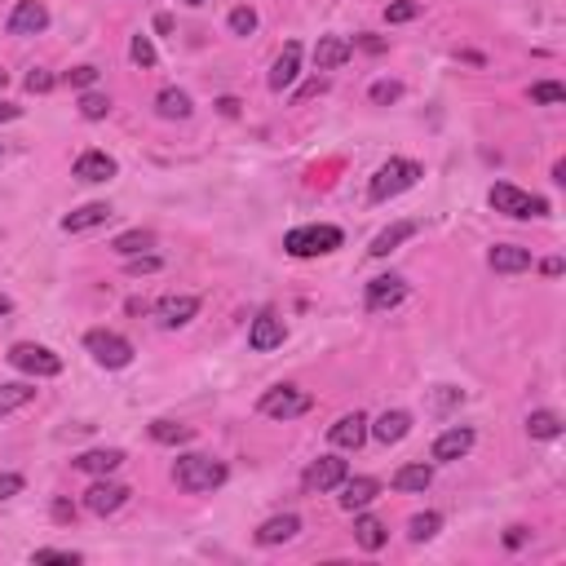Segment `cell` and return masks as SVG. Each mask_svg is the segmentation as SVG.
Returning a JSON list of instances; mask_svg holds the SVG:
<instances>
[{
	"instance_id": "obj_3",
	"label": "cell",
	"mask_w": 566,
	"mask_h": 566,
	"mask_svg": "<svg viewBox=\"0 0 566 566\" xmlns=\"http://www.w3.org/2000/svg\"><path fill=\"white\" fill-rule=\"evenodd\" d=\"M341 230L337 226H297V230H288L283 235V248L292 252V257H328V252H337L341 248Z\"/></svg>"
},
{
	"instance_id": "obj_41",
	"label": "cell",
	"mask_w": 566,
	"mask_h": 566,
	"mask_svg": "<svg viewBox=\"0 0 566 566\" xmlns=\"http://www.w3.org/2000/svg\"><path fill=\"white\" fill-rule=\"evenodd\" d=\"M66 84H71V89H93V84H97V66H89V62H84V66L66 71Z\"/></svg>"
},
{
	"instance_id": "obj_12",
	"label": "cell",
	"mask_w": 566,
	"mask_h": 566,
	"mask_svg": "<svg viewBox=\"0 0 566 566\" xmlns=\"http://www.w3.org/2000/svg\"><path fill=\"white\" fill-rule=\"evenodd\" d=\"M4 27H9V35H35V31L49 27V9L40 0H18Z\"/></svg>"
},
{
	"instance_id": "obj_47",
	"label": "cell",
	"mask_w": 566,
	"mask_h": 566,
	"mask_svg": "<svg viewBox=\"0 0 566 566\" xmlns=\"http://www.w3.org/2000/svg\"><path fill=\"white\" fill-rule=\"evenodd\" d=\"M323 89H328V80H323V75H319V80H310V84H306V89H301V93H297V97H319V93H323Z\"/></svg>"
},
{
	"instance_id": "obj_14",
	"label": "cell",
	"mask_w": 566,
	"mask_h": 566,
	"mask_svg": "<svg viewBox=\"0 0 566 566\" xmlns=\"http://www.w3.org/2000/svg\"><path fill=\"white\" fill-rule=\"evenodd\" d=\"M403 297H407V283H403L399 275H381V279H372V283H368V310H372V314L394 310Z\"/></svg>"
},
{
	"instance_id": "obj_24",
	"label": "cell",
	"mask_w": 566,
	"mask_h": 566,
	"mask_svg": "<svg viewBox=\"0 0 566 566\" xmlns=\"http://www.w3.org/2000/svg\"><path fill=\"white\" fill-rule=\"evenodd\" d=\"M124 465V452L120 447H93V452H84V456H75V469H84V474H115Z\"/></svg>"
},
{
	"instance_id": "obj_30",
	"label": "cell",
	"mask_w": 566,
	"mask_h": 566,
	"mask_svg": "<svg viewBox=\"0 0 566 566\" xmlns=\"http://www.w3.org/2000/svg\"><path fill=\"white\" fill-rule=\"evenodd\" d=\"M111 248H115L120 257H137V252H146V248H155V235L137 226V230H124V235H120V239H115Z\"/></svg>"
},
{
	"instance_id": "obj_55",
	"label": "cell",
	"mask_w": 566,
	"mask_h": 566,
	"mask_svg": "<svg viewBox=\"0 0 566 566\" xmlns=\"http://www.w3.org/2000/svg\"><path fill=\"white\" fill-rule=\"evenodd\" d=\"M0 155H4V146H0Z\"/></svg>"
},
{
	"instance_id": "obj_17",
	"label": "cell",
	"mask_w": 566,
	"mask_h": 566,
	"mask_svg": "<svg viewBox=\"0 0 566 566\" xmlns=\"http://www.w3.org/2000/svg\"><path fill=\"white\" fill-rule=\"evenodd\" d=\"M106 221H111V204L93 199V204H80L75 213H66V217H62V230H66V235H84V230L106 226Z\"/></svg>"
},
{
	"instance_id": "obj_23",
	"label": "cell",
	"mask_w": 566,
	"mask_h": 566,
	"mask_svg": "<svg viewBox=\"0 0 566 566\" xmlns=\"http://www.w3.org/2000/svg\"><path fill=\"white\" fill-rule=\"evenodd\" d=\"M75 177H80V182H111V177H115V159H111L106 151H84V155L75 159Z\"/></svg>"
},
{
	"instance_id": "obj_1",
	"label": "cell",
	"mask_w": 566,
	"mask_h": 566,
	"mask_svg": "<svg viewBox=\"0 0 566 566\" xmlns=\"http://www.w3.org/2000/svg\"><path fill=\"white\" fill-rule=\"evenodd\" d=\"M173 478H177V487L182 492H190V496H204V492H217L221 483H226V465L221 461H213V456H177V465H173Z\"/></svg>"
},
{
	"instance_id": "obj_40",
	"label": "cell",
	"mask_w": 566,
	"mask_h": 566,
	"mask_svg": "<svg viewBox=\"0 0 566 566\" xmlns=\"http://www.w3.org/2000/svg\"><path fill=\"white\" fill-rule=\"evenodd\" d=\"M416 13H421V4H416V0H394V4L385 9V18H390V22H412Z\"/></svg>"
},
{
	"instance_id": "obj_31",
	"label": "cell",
	"mask_w": 566,
	"mask_h": 566,
	"mask_svg": "<svg viewBox=\"0 0 566 566\" xmlns=\"http://www.w3.org/2000/svg\"><path fill=\"white\" fill-rule=\"evenodd\" d=\"M527 434L549 443V438L562 434V416H558V412H531V416H527Z\"/></svg>"
},
{
	"instance_id": "obj_52",
	"label": "cell",
	"mask_w": 566,
	"mask_h": 566,
	"mask_svg": "<svg viewBox=\"0 0 566 566\" xmlns=\"http://www.w3.org/2000/svg\"><path fill=\"white\" fill-rule=\"evenodd\" d=\"M0 314H9V297L4 292H0Z\"/></svg>"
},
{
	"instance_id": "obj_25",
	"label": "cell",
	"mask_w": 566,
	"mask_h": 566,
	"mask_svg": "<svg viewBox=\"0 0 566 566\" xmlns=\"http://www.w3.org/2000/svg\"><path fill=\"white\" fill-rule=\"evenodd\" d=\"M354 540H359V549L376 554V549H385L390 531H385V523H381V518H368V514H359V518H354Z\"/></svg>"
},
{
	"instance_id": "obj_26",
	"label": "cell",
	"mask_w": 566,
	"mask_h": 566,
	"mask_svg": "<svg viewBox=\"0 0 566 566\" xmlns=\"http://www.w3.org/2000/svg\"><path fill=\"white\" fill-rule=\"evenodd\" d=\"M412 235H416V221H394L390 230H381V235L372 239V248H368V252H372V257H390V252H394L403 239H412Z\"/></svg>"
},
{
	"instance_id": "obj_4",
	"label": "cell",
	"mask_w": 566,
	"mask_h": 566,
	"mask_svg": "<svg viewBox=\"0 0 566 566\" xmlns=\"http://www.w3.org/2000/svg\"><path fill=\"white\" fill-rule=\"evenodd\" d=\"M492 208L496 213H505V217H549V199H540V195H527V190H518V186H509V182H496L492 186Z\"/></svg>"
},
{
	"instance_id": "obj_20",
	"label": "cell",
	"mask_w": 566,
	"mask_h": 566,
	"mask_svg": "<svg viewBox=\"0 0 566 566\" xmlns=\"http://www.w3.org/2000/svg\"><path fill=\"white\" fill-rule=\"evenodd\" d=\"M487 266H492L496 275H523V270H531V252L518 248V244H496V248L487 252Z\"/></svg>"
},
{
	"instance_id": "obj_11",
	"label": "cell",
	"mask_w": 566,
	"mask_h": 566,
	"mask_svg": "<svg viewBox=\"0 0 566 566\" xmlns=\"http://www.w3.org/2000/svg\"><path fill=\"white\" fill-rule=\"evenodd\" d=\"M469 452H474V430L469 425H452V430H443L434 438V461L438 465H452V461H461Z\"/></svg>"
},
{
	"instance_id": "obj_29",
	"label": "cell",
	"mask_w": 566,
	"mask_h": 566,
	"mask_svg": "<svg viewBox=\"0 0 566 566\" xmlns=\"http://www.w3.org/2000/svg\"><path fill=\"white\" fill-rule=\"evenodd\" d=\"M151 438H155V443H164V447H177V443H190V438H195V430H190V425H182V421H151Z\"/></svg>"
},
{
	"instance_id": "obj_34",
	"label": "cell",
	"mask_w": 566,
	"mask_h": 566,
	"mask_svg": "<svg viewBox=\"0 0 566 566\" xmlns=\"http://www.w3.org/2000/svg\"><path fill=\"white\" fill-rule=\"evenodd\" d=\"M438 527H443V514H416L407 536H412L416 545H425V540H434V536H438Z\"/></svg>"
},
{
	"instance_id": "obj_46",
	"label": "cell",
	"mask_w": 566,
	"mask_h": 566,
	"mask_svg": "<svg viewBox=\"0 0 566 566\" xmlns=\"http://www.w3.org/2000/svg\"><path fill=\"white\" fill-rule=\"evenodd\" d=\"M505 545H509V549H523V545H527V527H509Z\"/></svg>"
},
{
	"instance_id": "obj_36",
	"label": "cell",
	"mask_w": 566,
	"mask_h": 566,
	"mask_svg": "<svg viewBox=\"0 0 566 566\" xmlns=\"http://www.w3.org/2000/svg\"><path fill=\"white\" fill-rule=\"evenodd\" d=\"M230 31H235V35H252V31H257V9H252V4L230 9Z\"/></svg>"
},
{
	"instance_id": "obj_51",
	"label": "cell",
	"mask_w": 566,
	"mask_h": 566,
	"mask_svg": "<svg viewBox=\"0 0 566 566\" xmlns=\"http://www.w3.org/2000/svg\"><path fill=\"white\" fill-rule=\"evenodd\" d=\"M53 518H58V523H66V518H75V509H71L66 500H58V505H53Z\"/></svg>"
},
{
	"instance_id": "obj_32",
	"label": "cell",
	"mask_w": 566,
	"mask_h": 566,
	"mask_svg": "<svg viewBox=\"0 0 566 566\" xmlns=\"http://www.w3.org/2000/svg\"><path fill=\"white\" fill-rule=\"evenodd\" d=\"M80 115H84V120H106V115H111V97L97 93V89H84V93H80Z\"/></svg>"
},
{
	"instance_id": "obj_54",
	"label": "cell",
	"mask_w": 566,
	"mask_h": 566,
	"mask_svg": "<svg viewBox=\"0 0 566 566\" xmlns=\"http://www.w3.org/2000/svg\"><path fill=\"white\" fill-rule=\"evenodd\" d=\"M186 4H195V9H199V4H208V0H186Z\"/></svg>"
},
{
	"instance_id": "obj_5",
	"label": "cell",
	"mask_w": 566,
	"mask_h": 566,
	"mask_svg": "<svg viewBox=\"0 0 566 566\" xmlns=\"http://www.w3.org/2000/svg\"><path fill=\"white\" fill-rule=\"evenodd\" d=\"M310 407H314V399L297 385H275V390L261 394V416H270V421H297Z\"/></svg>"
},
{
	"instance_id": "obj_43",
	"label": "cell",
	"mask_w": 566,
	"mask_h": 566,
	"mask_svg": "<svg viewBox=\"0 0 566 566\" xmlns=\"http://www.w3.org/2000/svg\"><path fill=\"white\" fill-rule=\"evenodd\" d=\"M35 562H58V566H80V554H66V549H35Z\"/></svg>"
},
{
	"instance_id": "obj_16",
	"label": "cell",
	"mask_w": 566,
	"mask_h": 566,
	"mask_svg": "<svg viewBox=\"0 0 566 566\" xmlns=\"http://www.w3.org/2000/svg\"><path fill=\"white\" fill-rule=\"evenodd\" d=\"M297 75H301V44L297 40H288L283 44V53L275 58V66H270V89L275 93H283V89H292L297 84Z\"/></svg>"
},
{
	"instance_id": "obj_13",
	"label": "cell",
	"mask_w": 566,
	"mask_h": 566,
	"mask_svg": "<svg viewBox=\"0 0 566 566\" xmlns=\"http://www.w3.org/2000/svg\"><path fill=\"white\" fill-rule=\"evenodd\" d=\"M337 492H341V496H337L341 509H345V514H359V509H368V505L381 496V483H376V478H350V474H345Z\"/></svg>"
},
{
	"instance_id": "obj_45",
	"label": "cell",
	"mask_w": 566,
	"mask_h": 566,
	"mask_svg": "<svg viewBox=\"0 0 566 566\" xmlns=\"http://www.w3.org/2000/svg\"><path fill=\"white\" fill-rule=\"evenodd\" d=\"M22 492V478L18 474H0V500H9V496H18Z\"/></svg>"
},
{
	"instance_id": "obj_48",
	"label": "cell",
	"mask_w": 566,
	"mask_h": 566,
	"mask_svg": "<svg viewBox=\"0 0 566 566\" xmlns=\"http://www.w3.org/2000/svg\"><path fill=\"white\" fill-rule=\"evenodd\" d=\"M18 115H22V106H13V102L0 97V124H4V120H18Z\"/></svg>"
},
{
	"instance_id": "obj_15",
	"label": "cell",
	"mask_w": 566,
	"mask_h": 566,
	"mask_svg": "<svg viewBox=\"0 0 566 566\" xmlns=\"http://www.w3.org/2000/svg\"><path fill=\"white\" fill-rule=\"evenodd\" d=\"M328 438H332V447H341V452H359V447L368 443V416H363V412L341 416V421L328 430Z\"/></svg>"
},
{
	"instance_id": "obj_27",
	"label": "cell",
	"mask_w": 566,
	"mask_h": 566,
	"mask_svg": "<svg viewBox=\"0 0 566 566\" xmlns=\"http://www.w3.org/2000/svg\"><path fill=\"white\" fill-rule=\"evenodd\" d=\"M430 483H434L430 465H403L394 474V492H430Z\"/></svg>"
},
{
	"instance_id": "obj_21",
	"label": "cell",
	"mask_w": 566,
	"mask_h": 566,
	"mask_svg": "<svg viewBox=\"0 0 566 566\" xmlns=\"http://www.w3.org/2000/svg\"><path fill=\"white\" fill-rule=\"evenodd\" d=\"M350 53H354V44H350L345 35H323V40L314 44V66H319V71H337V66L350 62Z\"/></svg>"
},
{
	"instance_id": "obj_37",
	"label": "cell",
	"mask_w": 566,
	"mask_h": 566,
	"mask_svg": "<svg viewBox=\"0 0 566 566\" xmlns=\"http://www.w3.org/2000/svg\"><path fill=\"white\" fill-rule=\"evenodd\" d=\"M128 58H133L137 66H155V62H159V53H155V44H151L146 35H133V44H128Z\"/></svg>"
},
{
	"instance_id": "obj_19",
	"label": "cell",
	"mask_w": 566,
	"mask_h": 566,
	"mask_svg": "<svg viewBox=\"0 0 566 566\" xmlns=\"http://www.w3.org/2000/svg\"><path fill=\"white\" fill-rule=\"evenodd\" d=\"M297 531H301V518H297V514H275V518H266V523L257 527V545L275 549V545L297 540Z\"/></svg>"
},
{
	"instance_id": "obj_9",
	"label": "cell",
	"mask_w": 566,
	"mask_h": 566,
	"mask_svg": "<svg viewBox=\"0 0 566 566\" xmlns=\"http://www.w3.org/2000/svg\"><path fill=\"white\" fill-rule=\"evenodd\" d=\"M283 337H288V328H283V319H279V314H270V310H261V314L252 319V328H248V345H252L257 354L279 350V345H283Z\"/></svg>"
},
{
	"instance_id": "obj_6",
	"label": "cell",
	"mask_w": 566,
	"mask_h": 566,
	"mask_svg": "<svg viewBox=\"0 0 566 566\" xmlns=\"http://www.w3.org/2000/svg\"><path fill=\"white\" fill-rule=\"evenodd\" d=\"M84 350L93 354V363H102V368H128L133 363V345L120 337V332H106V328H93L89 337H84Z\"/></svg>"
},
{
	"instance_id": "obj_50",
	"label": "cell",
	"mask_w": 566,
	"mask_h": 566,
	"mask_svg": "<svg viewBox=\"0 0 566 566\" xmlns=\"http://www.w3.org/2000/svg\"><path fill=\"white\" fill-rule=\"evenodd\" d=\"M540 270H545V275H549V279H558V275H562V257H549V261H545V266H540Z\"/></svg>"
},
{
	"instance_id": "obj_7",
	"label": "cell",
	"mask_w": 566,
	"mask_h": 566,
	"mask_svg": "<svg viewBox=\"0 0 566 566\" xmlns=\"http://www.w3.org/2000/svg\"><path fill=\"white\" fill-rule=\"evenodd\" d=\"M9 363L18 372H27V376H58L62 372V359L53 350H44V345H31V341H18L9 350Z\"/></svg>"
},
{
	"instance_id": "obj_18",
	"label": "cell",
	"mask_w": 566,
	"mask_h": 566,
	"mask_svg": "<svg viewBox=\"0 0 566 566\" xmlns=\"http://www.w3.org/2000/svg\"><path fill=\"white\" fill-rule=\"evenodd\" d=\"M195 314H199V297H164V301L155 306L159 328H186Z\"/></svg>"
},
{
	"instance_id": "obj_10",
	"label": "cell",
	"mask_w": 566,
	"mask_h": 566,
	"mask_svg": "<svg viewBox=\"0 0 566 566\" xmlns=\"http://www.w3.org/2000/svg\"><path fill=\"white\" fill-rule=\"evenodd\" d=\"M345 474H350V469H345V461H341V456H319V461L306 469V478H301V483H306V492H319V496H323V492H337Z\"/></svg>"
},
{
	"instance_id": "obj_35",
	"label": "cell",
	"mask_w": 566,
	"mask_h": 566,
	"mask_svg": "<svg viewBox=\"0 0 566 566\" xmlns=\"http://www.w3.org/2000/svg\"><path fill=\"white\" fill-rule=\"evenodd\" d=\"M531 102L558 106V102H566V89L558 84V80H540V84H531Z\"/></svg>"
},
{
	"instance_id": "obj_2",
	"label": "cell",
	"mask_w": 566,
	"mask_h": 566,
	"mask_svg": "<svg viewBox=\"0 0 566 566\" xmlns=\"http://www.w3.org/2000/svg\"><path fill=\"white\" fill-rule=\"evenodd\" d=\"M421 164L416 159H390V164H381L376 168V177H372V186H368V195H372V204H385V199H394V195H403V190H412L416 182H421Z\"/></svg>"
},
{
	"instance_id": "obj_53",
	"label": "cell",
	"mask_w": 566,
	"mask_h": 566,
	"mask_svg": "<svg viewBox=\"0 0 566 566\" xmlns=\"http://www.w3.org/2000/svg\"><path fill=\"white\" fill-rule=\"evenodd\" d=\"M4 84H9V71H0V89H4Z\"/></svg>"
},
{
	"instance_id": "obj_38",
	"label": "cell",
	"mask_w": 566,
	"mask_h": 566,
	"mask_svg": "<svg viewBox=\"0 0 566 566\" xmlns=\"http://www.w3.org/2000/svg\"><path fill=\"white\" fill-rule=\"evenodd\" d=\"M368 97H372L376 106H390V102H399V97H403V84H399V80H376Z\"/></svg>"
},
{
	"instance_id": "obj_28",
	"label": "cell",
	"mask_w": 566,
	"mask_h": 566,
	"mask_svg": "<svg viewBox=\"0 0 566 566\" xmlns=\"http://www.w3.org/2000/svg\"><path fill=\"white\" fill-rule=\"evenodd\" d=\"M155 111H159L164 120H186V115H190V97H186L182 89H159Z\"/></svg>"
},
{
	"instance_id": "obj_44",
	"label": "cell",
	"mask_w": 566,
	"mask_h": 566,
	"mask_svg": "<svg viewBox=\"0 0 566 566\" xmlns=\"http://www.w3.org/2000/svg\"><path fill=\"white\" fill-rule=\"evenodd\" d=\"M53 84H58V80H53L49 71H40V66H35V71L27 75V93H49Z\"/></svg>"
},
{
	"instance_id": "obj_33",
	"label": "cell",
	"mask_w": 566,
	"mask_h": 566,
	"mask_svg": "<svg viewBox=\"0 0 566 566\" xmlns=\"http://www.w3.org/2000/svg\"><path fill=\"white\" fill-rule=\"evenodd\" d=\"M31 399H35V390L22 385V381H18V385H0V416H9L13 407H27Z\"/></svg>"
},
{
	"instance_id": "obj_39",
	"label": "cell",
	"mask_w": 566,
	"mask_h": 566,
	"mask_svg": "<svg viewBox=\"0 0 566 566\" xmlns=\"http://www.w3.org/2000/svg\"><path fill=\"white\" fill-rule=\"evenodd\" d=\"M456 403H465V390H456V385H438L434 390V407L438 412H452Z\"/></svg>"
},
{
	"instance_id": "obj_49",
	"label": "cell",
	"mask_w": 566,
	"mask_h": 566,
	"mask_svg": "<svg viewBox=\"0 0 566 566\" xmlns=\"http://www.w3.org/2000/svg\"><path fill=\"white\" fill-rule=\"evenodd\" d=\"M217 111H221V115H239V97H221Z\"/></svg>"
},
{
	"instance_id": "obj_8",
	"label": "cell",
	"mask_w": 566,
	"mask_h": 566,
	"mask_svg": "<svg viewBox=\"0 0 566 566\" xmlns=\"http://www.w3.org/2000/svg\"><path fill=\"white\" fill-rule=\"evenodd\" d=\"M124 505H128V487H124V483H106V474H102V483H93V487L84 492V509L97 514V518H111V514H120Z\"/></svg>"
},
{
	"instance_id": "obj_42",
	"label": "cell",
	"mask_w": 566,
	"mask_h": 566,
	"mask_svg": "<svg viewBox=\"0 0 566 566\" xmlns=\"http://www.w3.org/2000/svg\"><path fill=\"white\" fill-rule=\"evenodd\" d=\"M128 261V275H155L159 270V257H151V252H137V257H124Z\"/></svg>"
},
{
	"instance_id": "obj_22",
	"label": "cell",
	"mask_w": 566,
	"mask_h": 566,
	"mask_svg": "<svg viewBox=\"0 0 566 566\" xmlns=\"http://www.w3.org/2000/svg\"><path fill=\"white\" fill-rule=\"evenodd\" d=\"M407 430H412V416L394 407V412H381V416H376V425H372L368 434H372L376 443H385V447H390V443H403V438H407Z\"/></svg>"
}]
</instances>
